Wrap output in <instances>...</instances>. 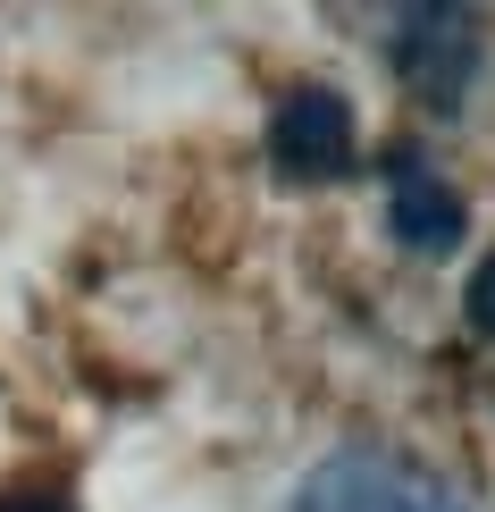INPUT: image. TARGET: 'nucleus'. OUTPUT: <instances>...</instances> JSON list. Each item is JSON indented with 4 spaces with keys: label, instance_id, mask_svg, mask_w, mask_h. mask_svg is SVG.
Instances as JSON below:
<instances>
[{
    "label": "nucleus",
    "instance_id": "obj_2",
    "mask_svg": "<svg viewBox=\"0 0 495 512\" xmlns=\"http://www.w3.org/2000/svg\"><path fill=\"white\" fill-rule=\"evenodd\" d=\"M395 76L412 84L420 110L454 118L479 84V59H487V34H479V9H403L395 17V42H386Z\"/></svg>",
    "mask_w": 495,
    "mask_h": 512
},
{
    "label": "nucleus",
    "instance_id": "obj_1",
    "mask_svg": "<svg viewBox=\"0 0 495 512\" xmlns=\"http://www.w3.org/2000/svg\"><path fill=\"white\" fill-rule=\"evenodd\" d=\"M294 512H470L462 487L395 445H336L294 487Z\"/></svg>",
    "mask_w": 495,
    "mask_h": 512
},
{
    "label": "nucleus",
    "instance_id": "obj_4",
    "mask_svg": "<svg viewBox=\"0 0 495 512\" xmlns=\"http://www.w3.org/2000/svg\"><path fill=\"white\" fill-rule=\"evenodd\" d=\"M386 236H395L403 252H420V261H445V252L470 236L462 185L445 177V168H428L412 143L386 152Z\"/></svg>",
    "mask_w": 495,
    "mask_h": 512
},
{
    "label": "nucleus",
    "instance_id": "obj_6",
    "mask_svg": "<svg viewBox=\"0 0 495 512\" xmlns=\"http://www.w3.org/2000/svg\"><path fill=\"white\" fill-rule=\"evenodd\" d=\"M0 512H76L68 487H0Z\"/></svg>",
    "mask_w": 495,
    "mask_h": 512
},
{
    "label": "nucleus",
    "instance_id": "obj_5",
    "mask_svg": "<svg viewBox=\"0 0 495 512\" xmlns=\"http://www.w3.org/2000/svg\"><path fill=\"white\" fill-rule=\"evenodd\" d=\"M462 311H470V328H479L487 345H495V252H487V261H479V277H470V294H462Z\"/></svg>",
    "mask_w": 495,
    "mask_h": 512
},
{
    "label": "nucleus",
    "instance_id": "obj_3",
    "mask_svg": "<svg viewBox=\"0 0 495 512\" xmlns=\"http://www.w3.org/2000/svg\"><path fill=\"white\" fill-rule=\"evenodd\" d=\"M353 101L336 93V84H294V93H277V110H269V160H277V177H294V185H328L353 168Z\"/></svg>",
    "mask_w": 495,
    "mask_h": 512
}]
</instances>
